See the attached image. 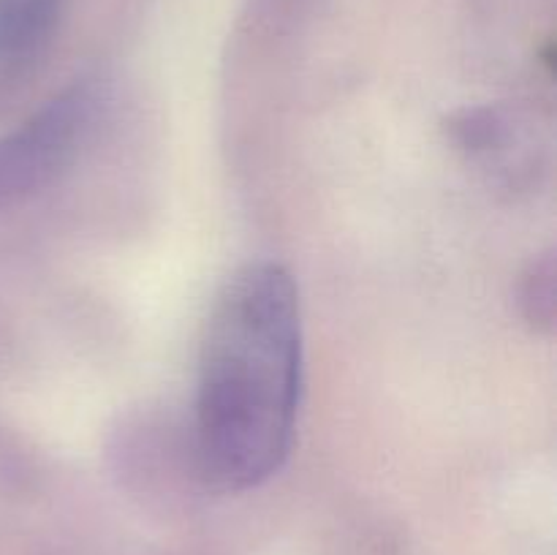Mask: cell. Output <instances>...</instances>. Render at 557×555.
Segmentation results:
<instances>
[{"mask_svg":"<svg viewBox=\"0 0 557 555\" xmlns=\"http://www.w3.org/2000/svg\"><path fill=\"white\" fill-rule=\"evenodd\" d=\"M65 0H0V76H11L41 54L58 27Z\"/></svg>","mask_w":557,"mask_h":555,"instance_id":"3957f363","label":"cell"},{"mask_svg":"<svg viewBox=\"0 0 557 555\" xmlns=\"http://www.w3.org/2000/svg\"><path fill=\"white\" fill-rule=\"evenodd\" d=\"M555 259L544 256V259L533 261L528 270L525 281H522V308L531 324L547 326L553 330L555 324Z\"/></svg>","mask_w":557,"mask_h":555,"instance_id":"277c9868","label":"cell"},{"mask_svg":"<svg viewBox=\"0 0 557 555\" xmlns=\"http://www.w3.org/2000/svg\"><path fill=\"white\" fill-rule=\"evenodd\" d=\"M302 395L297 286L275 261L245 264L212 305L196 395L199 466L223 490H250L292 455Z\"/></svg>","mask_w":557,"mask_h":555,"instance_id":"6da1fadb","label":"cell"},{"mask_svg":"<svg viewBox=\"0 0 557 555\" xmlns=\"http://www.w3.org/2000/svg\"><path fill=\"white\" fill-rule=\"evenodd\" d=\"M101 96L74 85L0 136V212L52 185L96 128Z\"/></svg>","mask_w":557,"mask_h":555,"instance_id":"7a4b0ae2","label":"cell"}]
</instances>
